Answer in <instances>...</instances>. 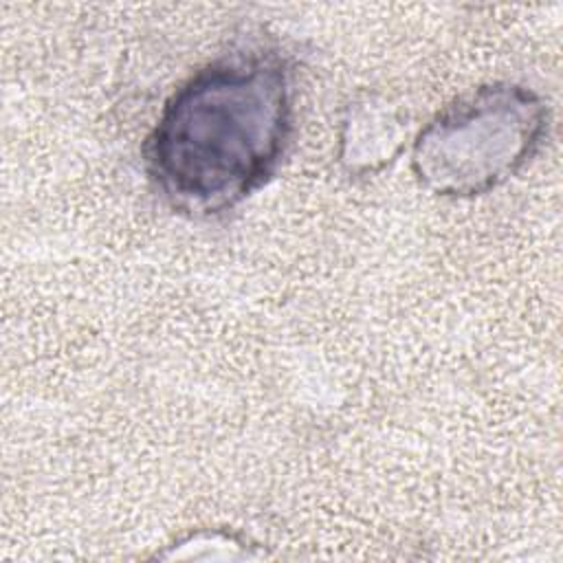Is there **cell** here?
<instances>
[{"label":"cell","mask_w":563,"mask_h":563,"mask_svg":"<svg viewBox=\"0 0 563 563\" xmlns=\"http://www.w3.org/2000/svg\"><path fill=\"white\" fill-rule=\"evenodd\" d=\"M295 130V70L273 46H246L194 70L143 143L152 187L169 209L213 218L262 189Z\"/></svg>","instance_id":"obj_1"},{"label":"cell","mask_w":563,"mask_h":563,"mask_svg":"<svg viewBox=\"0 0 563 563\" xmlns=\"http://www.w3.org/2000/svg\"><path fill=\"white\" fill-rule=\"evenodd\" d=\"M552 112L532 88L493 81L462 92L416 134L411 174L440 198H477L517 176L543 147Z\"/></svg>","instance_id":"obj_2"},{"label":"cell","mask_w":563,"mask_h":563,"mask_svg":"<svg viewBox=\"0 0 563 563\" xmlns=\"http://www.w3.org/2000/svg\"><path fill=\"white\" fill-rule=\"evenodd\" d=\"M402 119L372 99L350 108L343 121L339 161L350 174H372L402 150Z\"/></svg>","instance_id":"obj_3"}]
</instances>
